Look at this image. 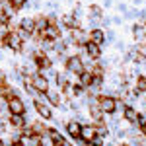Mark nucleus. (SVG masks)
<instances>
[{"instance_id": "obj_1", "label": "nucleus", "mask_w": 146, "mask_h": 146, "mask_svg": "<svg viewBox=\"0 0 146 146\" xmlns=\"http://www.w3.org/2000/svg\"><path fill=\"white\" fill-rule=\"evenodd\" d=\"M98 107L101 109L103 115H113V113L119 111V100L113 98V96L100 94V96H98Z\"/></svg>"}, {"instance_id": "obj_2", "label": "nucleus", "mask_w": 146, "mask_h": 146, "mask_svg": "<svg viewBox=\"0 0 146 146\" xmlns=\"http://www.w3.org/2000/svg\"><path fill=\"white\" fill-rule=\"evenodd\" d=\"M121 115H123V123H127V125H138V117H140L138 107L123 103V107H121Z\"/></svg>"}, {"instance_id": "obj_3", "label": "nucleus", "mask_w": 146, "mask_h": 146, "mask_svg": "<svg viewBox=\"0 0 146 146\" xmlns=\"http://www.w3.org/2000/svg\"><path fill=\"white\" fill-rule=\"evenodd\" d=\"M64 70L70 72V74H82V72H84V62H82L80 55L66 56V60H64Z\"/></svg>"}, {"instance_id": "obj_4", "label": "nucleus", "mask_w": 146, "mask_h": 146, "mask_svg": "<svg viewBox=\"0 0 146 146\" xmlns=\"http://www.w3.org/2000/svg\"><path fill=\"white\" fill-rule=\"evenodd\" d=\"M8 111L16 113V115H25L27 109H25V103H23V100L20 96H14V98L8 100Z\"/></svg>"}, {"instance_id": "obj_5", "label": "nucleus", "mask_w": 146, "mask_h": 146, "mask_svg": "<svg viewBox=\"0 0 146 146\" xmlns=\"http://www.w3.org/2000/svg\"><path fill=\"white\" fill-rule=\"evenodd\" d=\"M33 107L37 109V113H39L41 119H45V121H53V117H55L53 109H55V107H51L49 103H41V101H33Z\"/></svg>"}, {"instance_id": "obj_6", "label": "nucleus", "mask_w": 146, "mask_h": 146, "mask_svg": "<svg viewBox=\"0 0 146 146\" xmlns=\"http://www.w3.org/2000/svg\"><path fill=\"white\" fill-rule=\"evenodd\" d=\"M31 84H33V88L39 92V94H47V90L51 88V86H49V80H47L43 74H39V72L31 76Z\"/></svg>"}, {"instance_id": "obj_7", "label": "nucleus", "mask_w": 146, "mask_h": 146, "mask_svg": "<svg viewBox=\"0 0 146 146\" xmlns=\"http://www.w3.org/2000/svg\"><path fill=\"white\" fill-rule=\"evenodd\" d=\"M70 39H72V43L74 45H86L88 41H90V35L86 29H70Z\"/></svg>"}, {"instance_id": "obj_8", "label": "nucleus", "mask_w": 146, "mask_h": 146, "mask_svg": "<svg viewBox=\"0 0 146 146\" xmlns=\"http://www.w3.org/2000/svg\"><path fill=\"white\" fill-rule=\"evenodd\" d=\"M45 96H47V101H49L51 107H58L62 103V94H60L58 88H49Z\"/></svg>"}, {"instance_id": "obj_9", "label": "nucleus", "mask_w": 146, "mask_h": 146, "mask_svg": "<svg viewBox=\"0 0 146 146\" xmlns=\"http://www.w3.org/2000/svg\"><path fill=\"white\" fill-rule=\"evenodd\" d=\"M88 35H90V41H94L96 45L100 47L105 45V29L103 27H94V29L88 31Z\"/></svg>"}, {"instance_id": "obj_10", "label": "nucleus", "mask_w": 146, "mask_h": 146, "mask_svg": "<svg viewBox=\"0 0 146 146\" xmlns=\"http://www.w3.org/2000/svg\"><path fill=\"white\" fill-rule=\"evenodd\" d=\"M80 129H82V125H80L76 119H70V121H66V123H64V131H66V135L70 136L72 140L80 136Z\"/></svg>"}, {"instance_id": "obj_11", "label": "nucleus", "mask_w": 146, "mask_h": 146, "mask_svg": "<svg viewBox=\"0 0 146 146\" xmlns=\"http://www.w3.org/2000/svg\"><path fill=\"white\" fill-rule=\"evenodd\" d=\"M133 37H135L136 43L146 41V22H136L133 25Z\"/></svg>"}, {"instance_id": "obj_12", "label": "nucleus", "mask_w": 146, "mask_h": 146, "mask_svg": "<svg viewBox=\"0 0 146 146\" xmlns=\"http://www.w3.org/2000/svg\"><path fill=\"white\" fill-rule=\"evenodd\" d=\"M41 37H45V39H51V41H56V39L60 37V27H58L56 23H49L45 29L41 31Z\"/></svg>"}, {"instance_id": "obj_13", "label": "nucleus", "mask_w": 146, "mask_h": 146, "mask_svg": "<svg viewBox=\"0 0 146 146\" xmlns=\"http://www.w3.org/2000/svg\"><path fill=\"white\" fill-rule=\"evenodd\" d=\"M84 51H86V55L92 56L94 60H100L101 55H103V53H101V47H100V45H96L94 41H88V43L84 45Z\"/></svg>"}, {"instance_id": "obj_14", "label": "nucleus", "mask_w": 146, "mask_h": 146, "mask_svg": "<svg viewBox=\"0 0 146 146\" xmlns=\"http://www.w3.org/2000/svg\"><path fill=\"white\" fill-rule=\"evenodd\" d=\"M51 140H53V144H62L66 138H64V135L58 131V129H55V127H47V133H45Z\"/></svg>"}, {"instance_id": "obj_15", "label": "nucleus", "mask_w": 146, "mask_h": 146, "mask_svg": "<svg viewBox=\"0 0 146 146\" xmlns=\"http://www.w3.org/2000/svg\"><path fill=\"white\" fill-rule=\"evenodd\" d=\"M94 136H96V127H94L92 123L82 125V129H80V138H84L86 142H92Z\"/></svg>"}, {"instance_id": "obj_16", "label": "nucleus", "mask_w": 146, "mask_h": 146, "mask_svg": "<svg viewBox=\"0 0 146 146\" xmlns=\"http://www.w3.org/2000/svg\"><path fill=\"white\" fill-rule=\"evenodd\" d=\"M8 123H10L12 127H16V129H23V127L27 125V117H25V115L10 113V115H8Z\"/></svg>"}, {"instance_id": "obj_17", "label": "nucleus", "mask_w": 146, "mask_h": 146, "mask_svg": "<svg viewBox=\"0 0 146 146\" xmlns=\"http://www.w3.org/2000/svg\"><path fill=\"white\" fill-rule=\"evenodd\" d=\"M20 29H25V31L33 33V31H35V20H33V16H22V18H20Z\"/></svg>"}, {"instance_id": "obj_18", "label": "nucleus", "mask_w": 146, "mask_h": 146, "mask_svg": "<svg viewBox=\"0 0 146 146\" xmlns=\"http://www.w3.org/2000/svg\"><path fill=\"white\" fill-rule=\"evenodd\" d=\"M88 115H90L92 123H98V121H103V119H105V115L101 113V109L98 107V103H94V105L88 107Z\"/></svg>"}, {"instance_id": "obj_19", "label": "nucleus", "mask_w": 146, "mask_h": 146, "mask_svg": "<svg viewBox=\"0 0 146 146\" xmlns=\"http://www.w3.org/2000/svg\"><path fill=\"white\" fill-rule=\"evenodd\" d=\"M86 18H94V20H101L103 18V8L98 4H90L86 8Z\"/></svg>"}, {"instance_id": "obj_20", "label": "nucleus", "mask_w": 146, "mask_h": 146, "mask_svg": "<svg viewBox=\"0 0 146 146\" xmlns=\"http://www.w3.org/2000/svg\"><path fill=\"white\" fill-rule=\"evenodd\" d=\"M33 20H35V31H43L47 25H49L47 14H37V16H33Z\"/></svg>"}, {"instance_id": "obj_21", "label": "nucleus", "mask_w": 146, "mask_h": 146, "mask_svg": "<svg viewBox=\"0 0 146 146\" xmlns=\"http://www.w3.org/2000/svg\"><path fill=\"white\" fill-rule=\"evenodd\" d=\"M133 90L138 92V94H146V76L144 74H138L135 78V86H133Z\"/></svg>"}, {"instance_id": "obj_22", "label": "nucleus", "mask_w": 146, "mask_h": 146, "mask_svg": "<svg viewBox=\"0 0 146 146\" xmlns=\"http://www.w3.org/2000/svg\"><path fill=\"white\" fill-rule=\"evenodd\" d=\"M92 80H94V74H92L90 70H84L82 74H78V82L84 86V88H88V86H90Z\"/></svg>"}, {"instance_id": "obj_23", "label": "nucleus", "mask_w": 146, "mask_h": 146, "mask_svg": "<svg viewBox=\"0 0 146 146\" xmlns=\"http://www.w3.org/2000/svg\"><path fill=\"white\" fill-rule=\"evenodd\" d=\"M39 138H41L39 135H31V136L22 135V140L20 142H23L25 146H39Z\"/></svg>"}, {"instance_id": "obj_24", "label": "nucleus", "mask_w": 146, "mask_h": 146, "mask_svg": "<svg viewBox=\"0 0 146 146\" xmlns=\"http://www.w3.org/2000/svg\"><path fill=\"white\" fill-rule=\"evenodd\" d=\"M29 125H31L33 135H39V136H41V135H45V133H47V127L41 123V121H33V123H29Z\"/></svg>"}, {"instance_id": "obj_25", "label": "nucleus", "mask_w": 146, "mask_h": 146, "mask_svg": "<svg viewBox=\"0 0 146 146\" xmlns=\"http://www.w3.org/2000/svg\"><path fill=\"white\" fill-rule=\"evenodd\" d=\"M117 41V35L113 29H105V43H115Z\"/></svg>"}, {"instance_id": "obj_26", "label": "nucleus", "mask_w": 146, "mask_h": 146, "mask_svg": "<svg viewBox=\"0 0 146 146\" xmlns=\"http://www.w3.org/2000/svg\"><path fill=\"white\" fill-rule=\"evenodd\" d=\"M103 140H105V138H103V136L96 135V136H94V138H92V142H90V144H94V146H103V144H105V142H103Z\"/></svg>"}, {"instance_id": "obj_27", "label": "nucleus", "mask_w": 146, "mask_h": 146, "mask_svg": "<svg viewBox=\"0 0 146 146\" xmlns=\"http://www.w3.org/2000/svg\"><path fill=\"white\" fill-rule=\"evenodd\" d=\"M115 136L119 140H125L127 138V129H115Z\"/></svg>"}, {"instance_id": "obj_28", "label": "nucleus", "mask_w": 146, "mask_h": 146, "mask_svg": "<svg viewBox=\"0 0 146 146\" xmlns=\"http://www.w3.org/2000/svg\"><path fill=\"white\" fill-rule=\"evenodd\" d=\"M115 47H117L119 53H127V45H125L123 41H115Z\"/></svg>"}, {"instance_id": "obj_29", "label": "nucleus", "mask_w": 146, "mask_h": 146, "mask_svg": "<svg viewBox=\"0 0 146 146\" xmlns=\"http://www.w3.org/2000/svg\"><path fill=\"white\" fill-rule=\"evenodd\" d=\"M117 10L121 12V14H127V12H129V6H127L125 2H119V4H117Z\"/></svg>"}, {"instance_id": "obj_30", "label": "nucleus", "mask_w": 146, "mask_h": 146, "mask_svg": "<svg viewBox=\"0 0 146 146\" xmlns=\"http://www.w3.org/2000/svg\"><path fill=\"white\" fill-rule=\"evenodd\" d=\"M111 23L113 25H121V23H123V18H121V16H115V18H111Z\"/></svg>"}, {"instance_id": "obj_31", "label": "nucleus", "mask_w": 146, "mask_h": 146, "mask_svg": "<svg viewBox=\"0 0 146 146\" xmlns=\"http://www.w3.org/2000/svg\"><path fill=\"white\" fill-rule=\"evenodd\" d=\"M142 2H144V0H133V8H138V6H142Z\"/></svg>"}, {"instance_id": "obj_32", "label": "nucleus", "mask_w": 146, "mask_h": 146, "mask_svg": "<svg viewBox=\"0 0 146 146\" xmlns=\"http://www.w3.org/2000/svg\"><path fill=\"white\" fill-rule=\"evenodd\" d=\"M0 31H8V27H4V25L0 23Z\"/></svg>"}, {"instance_id": "obj_33", "label": "nucleus", "mask_w": 146, "mask_h": 146, "mask_svg": "<svg viewBox=\"0 0 146 146\" xmlns=\"http://www.w3.org/2000/svg\"><path fill=\"white\" fill-rule=\"evenodd\" d=\"M12 146H25V144H23V142H14Z\"/></svg>"}, {"instance_id": "obj_34", "label": "nucleus", "mask_w": 146, "mask_h": 146, "mask_svg": "<svg viewBox=\"0 0 146 146\" xmlns=\"http://www.w3.org/2000/svg\"><path fill=\"white\" fill-rule=\"evenodd\" d=\"M56 2H60V0H56Z\"/></svg>"}]
</instances>
